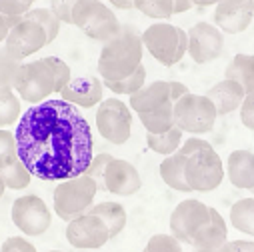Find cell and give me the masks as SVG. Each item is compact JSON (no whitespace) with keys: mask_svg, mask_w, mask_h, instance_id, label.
<instances>
[{"mask_svg":"<svg viewBox=\"0 0 254 252\" xmlns=\"http://www.w3.org/2000/svg\"><path fill=\"white\" fill-rule=\"evenodd\" d=\"M184 164H186V156L180 154L178 150L174 154H168L164 156V160L160 162V178L164 180L166 186H170L172 190H178V192H192L190 186L186 184V178H184Z\"/></svg>","mask_w":254,"mask_h":252,"instance_id":"cell-22","label":"cell"},{"mask_svg":"<svg viewBox=\"0 0 254 252\" xmlns=\"http://www.w3.org/2000/svg\"><path fill=\"white\" fill-rule=\"evenodd\" d=\"M240 120L248 130H254V90L244 94V100L240 104Z\"/></svg>","mask_w":254,"mask_h":252,"instance_id":"cell-40","label":"cell"},{"mask_svg":"<svg viewBox=\"0 0 254 252\" xmlns=\"http://www.w3.org/2000/svg\"><path fill=\"white\" fill-rule=\"evenodd\" d=\"M30 8H32V4L24 2V0H0V12L6 18H12L14 22H18Z\"/></svg>","mask_w":254,"mask_h":252,"instance_id":"cell-38","label":"cell"},{"mask_svg":"<svg viewBox=\"0 0 254 252\" xmlns=\"http://www.w3.org/2000/svg\"><path fill=\"white\" fill-rule=\"evenodd\" d=\"M102 84L112 90L114 94H124V96H130L134 94L138 88H142L146 84V68L140 64L130 76H126L122 80H102Z\"/></svg>","mask_w":254,"mask_h":252,"instance_id":"cell-30","label":"cell"},{"mask_svg":"<svg viewBox=\"0 0 254 252\" xmlns=\"http://www.w3.org/2000/svg\"><path fill=\"white\" fill-rule=\"evenodd\" d=\"M96 128L110 144L128 142L132 134V110L120 98H106L96 108Z\"/></svg>","mask_w":254,"mask_h":252,"instance_id":"cell-8","label":"cell"},{"mask_svg":"<svg viewBox=\"0 0 254 252\" xmlns=\"http://www.w3.org/2000/svg\"><path fill=\"white\" fill-rule=\"evenodd\" d=\"M14 92L20 96V100L38 104L54 94V76L50 66L44 62V58L32 60V62H20V68L14 80Z\"/></svg>","mask_w":254,"mask_h":252,"instance_id":"cell-9","label":"cell"},{"mask_svg":"<svg viewBox=\"0 0 254 252\" xmlns=\"http://www.w3.org/2000/svg\"><path fill=\"white\" fill-rule=\"evenodd\" d=\"M226 240H228V226L222 214L210 206V220L194 232L190 246H194V250H212L222 246Z\"/></svg>","mask_w":254,"mask_h":252,"instance_id":"cell-19","label":"cell"},{"mask_svg":"<svg viewBox=\"0 0 254 252\" xmlns=\"http://www.w3.org/2000/svg\"><path fill=\"white\" fill-rule=\"evenodd\" d=\"M226 176L232 186L240 190L254 188V152L250 150H232L226 160Z\"/></svg>","mask_w":254,"mask_h":252,"instance_id":"cell-18","label":"cell"},{"mask_svg":"<svg viewBox=\"0 0 254 252\" xmlns=\"http://www.w3.org/2000/svg\"><path fill=\"white\" fill-rule=\"evenodd\" d=\"M8 250H14V252H36L34 244L28 242L22 236H10V238H6L2 242V248H0V252H8Z\"/></svg>","mask_w":254,"mask_h":252,"instance_id":"cell-41","label":"cell"},{"mask_svg":"<svg viewBox=\"0 0 254 252\" xmlns=\"http://www.w3.org/2000/svg\"><path fill=\"white\" fill-rule=\"evenodd\" d=\"M108 2L118 10H130L134 8V0H108Z\"/></svg>","mask_w":254,"mask_h":252,"instance_id":"cell-47","label":"cell"},{"mask_svg":"<svg viewBox=\"0 0 254 252\" xmlns=\"http://www.w3.org/2000/svg\"><path fill=\"white\" fill-rule=\"evenodd\" d=\"M72 24L98 42L110 40L122 28L112 8L100 0H78L72 8Z\"/></svg>","mask_w":254,"mask_h":252,"instance_id":"cell-6","label":"cell"},{"mask_svg":"<svg viewBox=\"0 0 254 252\" xmlns=\"http://www.w3.org/2000/svg\"><path fill=\"white\" fill-rule=\"evenodd\" d=\"M172 100H168L166 104H162L160 108H154L150 112H140L138 118L142 122V126L146 128V132H152V134H160V132H166L170 130L174 124V112H172Z\"/></svg>","mask_w":254,"mask_h":252,"instance_id":"cell-25","label":"cell"},{"mask_svg":"<svg viewBox=\"0 0 254 252\" xmlns=\"http://www.w3.org/2000/svg\"><path fill=\"white\" fill-rule=\"evenodd\" d=\"M172 112H174V124L178 128L194 136L208 134L214 128L218 118L212 100L206 94H192V92H186L184 96L174 100Z\"/></svg>","mask_w":254,"mask_h":252,"instance_id":"cell-5","label":"cell"},{"mask_svg":"<svg viewBox=\"0 0 254 252\" xmlns=\"http://www.w3.org/2000/svg\"><path fill=\"white\" fill-rule=\"evenodd\" d=\"M192 0H172V12L174 14H182V12H188L192 8Z\"/></svg>","mask_w":254,"mask_h":252,"instance_id":"cell-46","label":"cell"},{"mask_svg":"<svg viewBox=\"0 0 254 252\" xmlns=\"http://www.w3.org/2000/svg\"><path fill=\"white\" fill-rule=\"evenodd\" d=\"M20 68V60H16L4 46H0V86L12 88Z\"/></svg>","mask_w":254,"mask_h":252,"instance_id":"cell-33","label":"cell"},{"mask_svg":"<svg viewBox=\"0 0 254 252\" xmlns=\"http://www.w3.org/2000/svg\"><path fill=\"white\" fill-rule=\"evenodd\" d=\"M224 252H254L252 240H226Z\"/></svg>","mask_w":254,"mask_h":252,"instance_id":"cell-43","label":"cell"},{"mask_svg":"<svg viewBox=\"0 0 254 252\" xmlns=\"http://www.w3.org/2000/svg\"><path fill=\"white\" fill-rule=\"evenodd\" d=\"M24 2H30V4H34V2H36V0H24Z\"/></svg>","mask_w":254,"mask_h":252,"instance_id":"cell-51","label":"cell"},{"mask_svg":"<svg viewBox=\"0 0 254 252\" xmlns=\"http://www.w3.org/2000/svg\"><path fill=\"white\" fill-rule=\"evenodd\" d=\"M142 46L162 66H174L186 56L188 36L186 30L170 22H154L140 34Z\"/></svg>","mask_w":254,"mask_h":252,"instance_id":"cell-4","label":"cell"},{"mask_svg":"<svg viewBox=\"0 0 254 252\" xmlns=\"http://www.w3.org/2000/svg\"><path fill=\"white\" fill-rule=\"evenodd\" d=\"M224 78L236 80L244 92L254 90V56L252 54H236L224 70Z\"/></svg>","mask_w":254,"mask_h":252,"instance_id":"cell-23","label":"cell"},{"mask_svg":"<svg viewBox=\"0 0 254 252\" xmlns=\"http://www.w3.org/2000/svg\"><path fill=\"white\" fill-rule=\"evenodd\" d=\"M114 156L112 154H106V152H100V154H96V156H92V160H90V164H88V168H86V176H90L94 182H96V186H98V190L102 188L104 190V186H102V176H104V170H106V164L112 160Z\"/></svg>","mask_w":254,"mask_h":252,"instance_id":"cell-37","label":"cell"},{"mask_svg":"<svg viewBox=\"0 0 254 252\" xmlns=\"http://www.w3.org/2000/svg\"><path fill=\"white\" fill-rule=\"evenodd\" d=\"M104 190L116 196H132L142 188V178L136 166L128 160L112 158L106 164L104 176H102Z\"/></svg>","mask_w":254,"mask_h":252,"instance_id":"cell-15","label":"cell"},{"mask_svg":"<svg viewBox=\"0 0 254 252\" xmlns=\"http://www.w3.org/2000/svg\"><path fill=\"white\" fill-rule=\"evenodd\" d=\"M16 22L12 20V18H6L2 12H0V44H2L4 40H6V36H8V30L14 26Z\"/></svg>","mask_w":254,"mask_h":252,"instance_id":"cell-44","label":"cell"},{"mask_svg":"<svg viewBox=\"0 0 254 252\" xmlns=\"http://www.w3.org/2000/svg\"><path fill=\"white\" fill-rule=\"evenodd\" d=\"M66 240L70 246L78 250H96V248H102L110 240V232L100 216L86 212L68 222Z\"/></svg>","mask_w":254,"mask_h":252,"instance_id":"cell-13","label":"cell"},{"mask_svg":"<svg viewBox=\"0 0 254 252\" xmlns=\"http://www.w3.org/2000/svg\"><path fill=\"white\" fill-rule=\"evenodd\" d=\"M0 198H2V194H0Z\"/></svg>","mask_w":254,"mask_h":252,"instance_id":"cell-53","label":"cell"},{"mask_svg":"<svg viewBox=\"0 0 254 252\" xmlns=\"http://www.w3.org/2000/svg\"><path fill=\"white\" fill-rule=\"evenodd\" d=\"M16 158H18V152H16V136H14V132H10L6 128H0V168L10 164Z\"/></svg>","mask_w":254,"mask_h":252,"instance_id":"cell-36","label":"cell"},{"mask_svg":"<svg viewBox=\"0 0 254 252\" xmlns=\"http://www.w3.org/2000/svg\"><path fill=\"white\" fill-rule=\"evenodd\" d=\"M184 178L192 192H212L224 180V162L210 146L186 156Z\"/></svg>","mask_w":254,"mask_h":252,"instance_id":"cell-7","label":"cell"},{"mask_svg":"<svg viewBox=\"0 0 254 252\" xmlns=\"http://www.w3.org/2000/svg\"><path fill=\"white\" fill-rule=\"evenodd\" d=\"M134 8L154 20H168L174 16L172 0H134Z\"/></svg>","mask_w":254,"mask_h":252,"instance_id":"cell-32","label":"cell"},{"mask_svg":"<svg viewBox=\"0 0 254 252\" xmlns=\"http://www.w3.org/2000/svg\"><path fill=\"white\" fill-rule=\"evenodd\" d=\"M208 220H210V206H206L196 198H186L180 204H176V208L170 214L168 220L170 234L180 242L190 244L194 232L200 226H204Z\"/></svg>","mask_w":254,"mask_h":252,"instance_id":"cell-12","label":"cell"},{"mask_svg":"<svg viewBox=\"0 0 254 252\" xmlns=\"http://www.w3.org/2000/svg\"><path fill=\"white\" fill-rule=\"evenodd\" d=\"M254 18V0H220L214 8V26L222 34L244 32Z\"/></svg>","mask_w":254,"mask_h":252,"instance_id":"cell-16","label":"cell"},{"mask_svg":"<svg viewBox=\"0 0 254 252\" xmlns=\"http://www.w3.org/2000/svg\"><path fill=\"white\" fill-rule=\"evenodd\" d=\"M4 190H6V186H4V180H2V176H0V194H4Z\"/></svg>","mask_w":254,"mask_h":252,"instance_id":"cell-50","label":"cell"},{"mask_svg":"<svg viewBox=\"0 0 254 252\" xmlns=\"http://www.w3.org/2000/svg\"><path fill=\"white\" fill-rule=\"evenodd\" d=\"M46 44V32L42 30V26L24 16L8 30V36L4 40V48L20 62L42 50Z\"/></svg>","mask_w":254,"mask_h":252,"instance_id":"cell-14","label":"cell"},{"mask_svg":"<svg viewBox=\"0 0 254 252\" xmlns=\"http://www.w3.org/2000/svg\"><path fill=\"white\" fill-rule=\"evenodd\" d=\"M0 176L4 180V186L10 188V190H24V188H28L32 182V174L20 158H16L10 164L0 168Z\"/></svg>","mask_w":254,"mask_h":252,"instance_id":"cell-29","label":"cell"},{"mask_svg":"<svg viewBox=\"0 0 254 252\" xmlns=\"http://www.w3.org/2000/svg\"><path fill=\"white\" fill-rule=\"evenodd\" d=\"M44 62H46V64L50 66V70H52V76H54V92L58 94L62 88H64L70 82V78H72L70 66L62 58H58V56H44Z\"/></svg>","mask_w":254,"mask_h":252,"instance_id":"cell-34","label":"cell"},{"mask_svg":"<svg viewBox=\"0 0 254 252\" xmlns=\"http://www.w3.org/2000/svg\"><path fill=\"white\" fill-rule=\"evenodd\" d=\"M14 136L18 158L32 176L46 182L84 174L94 156L88 120L62 98H46L22 112Z\"/></svg>","mask_w":254,"mask_h":252,"instance_id":"cell-1","label":"cell"},{"mask_svg":"<svg viewBox=\"0 0 254 252\" xmlns=\"http://www.w3.org/2000/svg\"><path fill=\"white\" fill-rule=\"evenodd\" d=\"M60 98L78 108H94L104 100V84L96 76H78L62 88Z\"/></svg>","mask_w":254,"mask_h":252,"instance_id":"cell-17","label":"cell"},{"mask_svg":"<svg viewBox=\"0 0 254 252\" xmlns=\"http://www.w3.org/2000/svg\"><path fill=\"white\" fill-rule=\"evenodd\" d=\"M144 46L140 36L130 28H120L116 36L104 42L98 56L102 80H122L142 64Z\"/></svg>","mask_w":254,"mask_h":252,"instance_id":"cell-2","label":"cell"},{"mask_svg":"<svg viewBox=\"0 0 254 252\" xmlns=\"http://www.w3.org/2000/svg\"><path fill=\"white\" fill-rule=\"evenodd\" d=\"M8 252H14V250H8Z\"/></svg>","mask_w":254,"mask_h":252,"instance_id":"cell-52","label":"cell"},{"mask_svg":"<svg viewBox=\"0 0 254 252\" xmlns=\"http://www.w3.org/2000/svg\"><path fill=\"white\" fill-rule=\"evenodd\" d=\"M206 146H210L208 140H204V138H200V136H192V138H188L186 142L180 144L178 152L184 154V156H190V154H194V152H198V150H202V148H206Z\"/></svg>","mask_w":254,"mask_h":252,"instance_id":"cell-42","label":"cell"},{"mask_svg":"<svg viewBox=\"0 0 254 252\" xmlns=\"http://www.w3.org/2000/svg\"><path fill=\"white\" fill-rule=\"evenodd\" d=\"M194 252H224V244L218 248H212V250H194Z\"/></svg>","mask_w":254,"mask_h":252,"instance_id":"cell-49","label":"cell"},{"mask_svg":"<svg viewBox=\"0 0 254 252\" xmlns=\"http://www.w3.org/2000/svg\"><path fill=\"white\" fill-rule=\"evenodd\" d=\"M230 224L248 234L254 236V198H240L230 208Z\"/></svg>","mask_w":254,"mask_h":252,"instance_id":"cell-28","label":"cell"},{"mask_svg":"<svg viewBox=\"0 0 254 252\" xmlns=\"http://www.w3.org/2000/svg\"><path fill=\"white\" fill-rule=\"evenodd\" d=\"M20 114V96L14 92V88L0 86V128H8V126L16 124Z\"/></svg>","mask_w":254,"mask_h":252,"instance_id":"cell-27","label":"cell"},{"mask_svg":"<svg viewBox=\"0 0 254 252\" xmlns=\"http://www.w3.org/2000/svg\"><path fill=\"white\" fill-rule=\"evenodd\" d=\"M182 130L178 126H172L170 130L166 132H160V134H152V132H146V144L152 152L156 154H162V156H168V154H174L180 144H182Z\"/></svg>","mask_w":254,"mask_h":252,"instance_id":"cell-26","label":"cell"},{"mask_svg":"<svg viewBox=\"0 0 254 252\" xmlns=\"http://www.w3.org/2000/svg\"><path fill=\"white\" fill-rule=\"evenodd\" d=\"M220 0H192L194 6H216Z\"/></svg>","mask_w":254,"mask_h":252,"instance_id":"cell-48","label":"cell"},{"mask_svg":"<svg viewBox=\"0 0 254 252\" xmlns=\"http://www.w3.org/2000/svg\"><path fill=\"white\" fill-rule=\"evenodd\" d=\"M186 92H190L186 84H182V82H174V80H170V100H172V102H174V100H178L180 96H184Z\"/></svg>","mask_w":254,"mask_h":252,"instance_id":"cell-45","label":"cell"},{"mask_svg":"<svg viewBox=\"0 0 254 252\" xmlns=\"http://www.w3.org/2000/svg\"><path fill=\"white\" fill-rule=\"evenodd\" d=\"M88 212H92V214H96V216H100V218H102V222L108 226L110 240H112V238H116V236L124 230L126 220H128V218H126V210H124V206H122V204H118V202H112V200L92 204Z\"/></svg>","mask_w":254,"mask_h":252,"instance_id":"cell-24","label":"cell"},{"mask_svg":"<svg viewBox=\"0 0 254 252\" xmlns=\"http://www.w3.org/2000/svg\"><path fill=\"white\" fill-rule=\"evenodd\" d=\"M76 2L78 0H50V10L60 22L72 24V8Z\"/></svg>","mask_w":254,"mask_h":252,"instance_id":"cell-39","label":"cell"},{"mask_svg":"<svg viewBox=\"0 0 254 252\" xmlns=\"http://www.w3.org/2000/svg\"><path fill=\"white\" fill-rule=\"evenodd\" d=\"M170 100V80H154L130 94V110L136 114L160 108Z\"/></svg>","mask_w":254,"mask_h":252,"instance_id":"cell-20","label":"cell"},{"mask_svg":"<svg viewBox=\"0 0 254 252\" xmlns=\"http://www.w3.org/2000/svg\"><path fill=\"white\" fill-rule=\"evenodd\" d=\"M10 218L14 226L26 236H40L52 224V212L36 194H24L12 202Z\"/></svg>","mask_w":254,"mask_h":252,"instance_id":"cell-10","label":"cell"},{"mask_svg":"<svg viewBox=\"0 0 254 252\" xmlns=\"http://www.w3.org/2000/svg\"><path fill=\"white\" fill-rule=\"evenodd\" d=\"M188 48L186 54L192 58L196 64H208L222 56L224 50V34L210 22H196L186 32Z\"/></svg>","mask_w":254,"mask_h":252,"instance_id":"cell-11","label":"cell"},{"mask_svg":"<svg viewBox=\"0 0 254 252\" xmlns=\"http://www.w3.org/2000/svg\"><path fill=\"white\" fill-rule=\"evenodd\" d=\"M144 250L146 252H184L180 240L174 238L172 234H154V236H150Z\"/></svg>","mask_w":254,"mask_h":252,"instance_id":"cell-35","label":"cell"},{"mask_svg":"<svg viewBox=\"0 0 254 252\" xmlns=\"http://www.w3.org/2000/svg\"><path fill=\"white\" fill-rule=\"evenodd\" d=\"M252 192H254V188H252Z\"/></svg>","mask_w":254,"mask_h":252,"instance_id":"cell-54","label":"cell"},{"mask_svg":"<svg viewBox=\"0 0 254 252\" xmlns=\"http://www.w3.org/2000/svg\"><path fill=\"white\" fill-rule=\"evenodd\" d=\"M24 18H30V20H34V22H38V24L42 26V30L46 32V42H48V44H52V42L56 40L62 22L54 16V12H52L50 8H34V6H32V8L24 14Z\"/></svg>","mask_w":254,"mask_h":252,"instance_id":"cell-31","label":"cell"},{"mask_svg":"<svg viewBox=\"0 0 254 252\" xmlns=\"http://www.w3.org/2000/svg\"><path fill=\"white\" fill-rule=\"evenodd\" d=\"M96 192H98L96 182L86 174L60 180L52 196L54 214L66 222H70L80 214H86L94 204Z\"/></svg>","mask_w":254,"mask_h":252,"instance_id":"cell-3","label":"cell"},{"mask_svg":"<svg viewBox=\"0 0 254 252\" xmlns=\"http://www.w3.org/2000/svg\"><path fill=\"white\" fill-rule=\"evenodd\" d=\"M142 252H146V250H142Z\"/></svg>","mask_w":254,"mask_h":252,"instance_id":"cell-55","label":"cell"},{"mask_svg":"<svg viewBox=\"0 0 254 252\" xmlns=\"http://www.w3.org/2000/svg\"><path fill=\"white\" fill-rule=\"evenodd\" d=\"M244 94H246L244 88L236 80H230V78H224V80L216 82L206 92V96L212 100L218 116H224V114H230V112L238 110L242 100H244Z\"/></svg>","mask_w":254,"mask_h":252,"instance_id":"cell-21","label":"cell"}]
</instances>
